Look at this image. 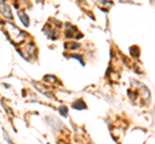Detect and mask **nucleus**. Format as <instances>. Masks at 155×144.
Wrapping results in <instances>:
<instances>
[{"mask_svg": "<svg viewBox=\"0 0 155 144\" xmlns=\"http://www.w3.org/2000/svg\"><path fill=\"white\" fill-rule=\"evenodd\" d=\"M72 107L76 108V109H84L85 108V104L81 102V100H79V102H75L74 104H72Z\"/></svg>", "mask_w": 155, "mask_h": 144, "instance_id": "nucleus-4", "label": "nucleus"}, {"mask_svg": "<svg viewBox=\"0 0 155 144\" xmlns=\"http://www.w3.org/2000/svg\"><path fill=\"white\" fill-rule=\"evenodd\" d=\"M0 13H2L5 18H8L9 21H12V20H13V16H12V12H11V8H9L8 4H5L4 2H0Z\"/></svg>", "mask_w": 155, "mask_h": 144, "instance_id": "nucleus-2", "label": "nucleus"}, {"mask_svg": "<svg viewBox=\"0 0 155 144\" xmlns=\"http://www.w3.org/2000/svg\"><path fill=\"white\" fill-rule=\"evenodd\" d=\"M18 16H19V18H21V22L23 23V26L27 27L28 25H30V22H28V17L26 16L23 11H19V12H18Z\"/></svg>", "mask_w": 155, "mask_h": 144, "instance_id": "nucleus-3", "label": "nucleus"}, {"mask_svg": "<svg viewBox=\"0 0 155 144\" xmlns=\"http://www.w3.org/2000/svg\"><path fill=\"white\" fill-rule=\"evenodd\" d=\"M60 111H61V114H62V116H67L66 108H65V107H61V108H60Z\"/></svg>", "mask_w": 155, "mask_h": 144, "instance_id": "nucleus-5", "label": "nucleus"}, {"mask_svg": "<svg viewBox=\"0 0 155 144\" xmlns=\"http://www.w3.org/2000/svg\"><path fill=\"white\" fill-rule=\"evenodd\" d=\"M8 32H9V35H11L12 39L16 40V41H19L23 37V33L19 31L17 27H14L12 25H8Z\"/></svg>", "mask_w": 155, "mask_h": 144, "instance_id": "nucleus-1", "label": "nucleus"}]
</instances>
